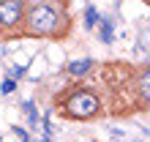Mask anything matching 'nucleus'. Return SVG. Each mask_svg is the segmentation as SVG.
Wrapping results in <instances>:
<instances>
[{
    "instance_id": "f257e3e1",
    "label": "nucleus",
    "mask_w": 150,
    "mask_h": 142,
    "mask_svg": "<svg viewBox=\"0 0 150 142\" xmlns=\"http://www.w3.org/2000/svg\"><path fill=\"white\" fill-rule=\"evenodd\" d=\"M60 25V16L52 6H33L30 14H28V28L38 36H47V33H55Z\"/></svg>"
},
{
    "instance_id": "f03ea898",
    "label": "nucleus",
    "mask_w": 150,
    "mask_h": 142,
    "mask_svg": "<svg viewBox=\"0 0 150 142\" xmlns=\"http://www.w3.org/2000/svg\"><path fill=\"white\" fill-rule=\"evenodd\" d=\"M66 112L71 115V118H90V115L98 112V99H96L93 93H87V90H79L74 96H68Z\"/></svg>"
},
{
    "instance_id": "7ed1b4c3",
    "label": "nucleus",
    "mask_w": 150,
    "mask_h": 142,
    "mask_svg": "<svg viewBox=\"0 0 150 142\" xmlns=\"http://www.w3.org/2000/svg\"><path fill=\"white\" fill-rule=\"evenodd\" d=\"M22 16V3L19 0H3L0 3V25H16Z\"/></svg>"
},
{
    "instance_id": "20e7f679",
    "label": "nucleus",
    "mask_w": 150,
    "mask_h": 142,
    "mask_svg": "<svg viewBox=\"0 0 150 142\" xmlns=\"http://www.w3.org/2000/svg\"><path fill=\"white\" fill-rule=\"evenodd\" d=\"M90 66H93V60H74V63H68V74L79 77V74H85Z\"/></svg>"
},
{
    "instance_id": "39448f33",
    "label": "nucleus",
    "mask_w": 150,
    "mask_h": 142,
    "mask_svg": "<svg viewBox=\"0 0 150 142\" xmlns=\"http://www.w3.org/2000/svg\"><path fill=\"white\" fill-rule=\"evenodd\" d=\"M139 87H142V96L150 101V68L142 74V79H139Z\"/></svg>"
},
{
    "instance_id": "423d86ee",
    "label": "nucleus",
    "mask_w": 150,
    "mask_h": 142,
    "mask_svg": "<svg viewBox=\"0 0 150 142\" xmlns=\"http://www.w3.org/2000/svg\"><path fill=\"white\" fill-rule=\"evenodd\" d=\"M101 38L107 41V44L112 41V22L109 19H104V25H101Z\"/></svg>"
},
{
    "instance_id": "0eeeda50",
    "label": "nucleus",
    "mask_w": 150,
    "mask_h": 142,
    "mask_svg": "<svg viewBox=\"0 0 150 142\" xmlns=\"http://www.w3.org/2000/svg\"><path fill=\"white\" fill-rule=\"evenodd\" d=\"M139 47H142L145 52H150V30H142V33H139Z\"/></svg>"
},
{
    "instance_id": "6e6552de",
    "label": "nucleus",
    "mask_w": 150,
    "mask_h": 142,
    "mask_svg": "<svg viewBox=\"0 0 150 142\" xmlns=\"http://www.w3.org/2000/svg\"><path fill=\"white\" fill-rule=\"evenodd\" d=\"M96 19H98V16H96V8H87V28H93V25H96Z\"/></svg>"
},
{
    "instance_id": "1a4fd4ad",
    "label": "nucleus",
    "mask_w": 150,
    "mask_h": 142,
    "mask_svg": "<svg viewBox=\"0 0 150 142\" xmlns=\"http://www.w3.org/2000/svg\"><path fill=\"white\" fill-rule=\"evenodd\" d=\"M14 90V82H11V79H6V82H3V93H11Z\"/></svg>"
}]
</instances>
